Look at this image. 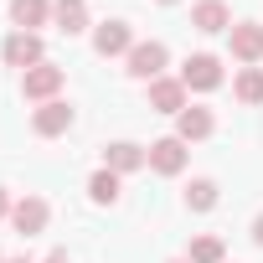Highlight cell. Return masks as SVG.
Instances as JSON below:
<instances>
[{"label":"cell","instance_id":"12","mask_svg":"<svg viewBox=\"0 0 263 263\" xmlns=\"http://www.w3.org/2000/svg\"><path fill=\"white\" fill-rule=\"evenodd\" d=\"M191 26H196V31H206V36L232 31V11L222 6V0H196V6H191Z\"/></svg>","mask_w":263,"mask_h":263},{"label":"cell","instance_id":"17","mask_svg":"<svg viewBox=\"0 0 263 263\" xmlns=\"http://www.w3.org/2000/svg\"><path fill=\"white\" fill-rule=\"evenodd\" d=\"M186 206H191V212H212V206H217V181H212V176H196V181L186 186Z\"/></svg>","mask_w":263,"mask_h":263},{"label":"cell","instance_id":"2","mask_svg":"<svg viewBox=\"0 0 263 263\" xmlns=\"http://www.w3.org/2000/svg\"><path fill=\"white\" fill-rule=\"evenodd\" d=\"M181 83H186V93H212V88H222V62L212 52H196V57H186Z\"/></svg>","mask_w":263,"mask_h":263},{"label":"cell","instance_id":"14","mask_svg":"<svg viewBox=\"0 0 263 263\" xmlns=\"http://www.w3.org/2000/svg\"><path fill=\"white\" fill-rule=\"evenodd\" d=\"M52 21H57V31H67V36L88 31V0H52Z\"/></svg>","mask_w":263,"mask_h":263},{"label":"cell","instance_id":"25","mask_svg":"<svg viewBox=\"0 0 263 263\" xmlns=\"http://www.w3.org/2000/svg\"><path fill=\"white\" fill-rule=\"evenodd\" d=\"M171 263H186V258H171Z\"/></svg>","mask_w":263,"mask_h":263},{"label":"cell","instance_id":"4","mask_svg":"<svg viewBox=\"0 0 263 263\" xmlns=\"http://www.w3.org/2000/svg\"><path fill=\"white\" fill-rule=\"evenodd\" d=\"M227 42H232V57H237L242 67H258V62H263V26H258V21H232Z\"/></svg>","mask_w":263,"mask_h":263},{"label":"cell","instance_id":"1","mask_svg":"<svg viewBox=\"0 0 263 263\" xmlns=\"http://www.w3.org/2000/svg\"><path fill=\"white\" fill-rule=\"evenodd\" d=\"M124 62H129V78H145V83H155V78L165 72L171 52H165V42H135Z\"/></svg>","mask_w":263,"mask_h":263},{"label":"cell","instance_id":"13","mask_svg":"<svg viewBox=\"0 0 263 263\" xmlns=\"http://www.w3.org/2000/svg\"><path fill=\"white\" fill-rule=\"evenodd\" d=\"M150 108L155 114H181L186 108V83L181 78H155L150 83Z\"/></svg>","mask_w":263,"mask_h":263},{"label":"cell","instance_id":"22","mask_svg":"<svg viewBox=\"0 0 263 263\" xmlns=\"http://www.w3.org/2000/svg\"><path fill=\"white\" fill-rule=\"evenodd\" d=\"M47 263H67V253H52V258H47Z\"/></svg>","mask_w":263,"mask_h":263},{"label":"cell","instance_id":"23","mask_svg":"<svg viewBox=\"0 0 263 263\" xmlns=\"http://www.w3.org/2000/svg\"><path fill=\"white\" fill-rule=\"evenodd\" d=\"M6 263H31V258H6Z\"/></svg>","mask_w":263,"mask_h":263},{"label":"cell","instance_id":"11","mask_svg":"<svg viewBox=\"0 0 263 263\" xmlns=\"http://www.w3.org/2000/svg\"><path fill=\"white\" fill-rule=\"evenodd\" d=\"M212 129H217V119H212V108H201V103H186L181 114H176V140H206L212 135Z\"/></svg>","mask_w":263,"mask_h":263},{"label":"cell","instance_id":"15","mask_svg":"<svg viewBox=\"0 0 263 263\" xmlns=\"http://www.w3.org/2000/svg\"><path fill=\"white\" fill-rule=\"evenodd\" d=\"M11 21H16L21 31L47 26V21H52V0H11Z\"/></svg>","mask_w":263,"mask_h":263},{"label":"cell","instance_id":"9","mask_svg":"<svg viewBox=\"0 0 263 263\" xmlns=\"http://www.w3.org/2000/svg\"><path fill=\"white\" fill-rule=\"evenodd\" d=\"M140 165H150V150H140L135 140H114L103 150V171H114V176H129V171H140Z\"/></svg>","mask_w":263,"mask_h":263},{"label":"cell","instance_id":"16","mask_svg":"<svg viewBox=\"0 0 263 263\" xmlns=\"http://www.w3.org/2000/svg\"><path fill=\"white\" fill-rule=\"evenodd\" d=\"M232 93H237V103H263V67H242L232 78Z\"/></svg>","mask_w":263,"mask_h":263},{"label":"cell","instance_id":"7","mask_svg":"<svg viewBox=\"0 0 263 263\" xmlns=\"http://www.w3.org/2000/svg\"><path fill=\"white\" fill-rule=\"evenodd\" d=\"M47 217H52V212H47V201H42V196H21V201L11 206V227H16L21 237L47 232Z\"/></svg>","mask_w":263,"mask_h":263},{"label":"cell","instance_id":"3","mask_svg":"<svg viewBox=\"0 0 263 263\" xmlns=\"http://www.w3.org/2000/svg\"><path fill=\"white\" fill-rule=\"evenodd\" d=\"M57 88H62V67H57V62H36V67L21 72V93L36 98V103H52Z\"/></svg>","mask_w":263,"mask_h":263},{"label":"cell","instance_id":"5","mask_svg":"<svg viewBox=\"0 0 263 263\" xmlns=\"http://www.w3.org/2000/svg\"><path fill=\"white\" fill-rule=\"evenodd\" d=\"M129 47H135L129 21H103V26L93 31V52H98V57H129Z\"/></svg>","mask_w":263,"mask_h":263},{"label":"cell","instance_id":"6","mask_svg":"<svg viewBox=\"0 0 263 263\" xmlns=\"http://www.w3.org/2000/svg\"><path fill=\"white\" fill-rule=\"evenodd\" d=\"M150 171H155V176H181V171H186V140H176V135L155 140V145H150Z\"/></svg>","mask_w":263,"mask_h":263},{"label":"cell","instance_id":"18","mask_svg":"<svg viewBox=\"0 0 263 263\" xmlns=\"http://www.w3.org/2000/svg\"><path fill=\"white\" fill-rule=\"evenodd\" d=\"M88 196H93L98 206H114V201H119V176H114V171H93V181H88Z\"/></svg>","mask_w":263,"mask_h":263},{"label":"cell","instance_id":"26","mask_svg":"<svg viewBox=\"0 0 263 263\" xmlns=\"http://www.w3.org/2000/svg\"><path fill=\"white\" fill-rule=\"evenodd\" d=\"M0 263H6V258H0Z\"/></svg>","mask_w":263,"mask_h":263},{"label":"cell","instance_id":"19","mask_svg":"<svg viewBox=\"0 0 263 263\" xmlns=\"http://www.w3.org/2000/svg\"><path fill=\"white\" fill-rule=\"evenodd\" d=\"M186 263H227V248H222V237H196L191 242V253H186Z\"/></svg>","mask_w":263,"mask_h":263},{"label":"cell","instance_id":"10","mask_svg":"<svg viewBox=\"0 0 263 263\" xmlns=\"http://www.w3.org/2000/svg\"><path fill=\"white\" fill-rule=\"evenodd\" d=\"M0 52H6V62H11V67H21V72H26V67H36V62H47V57H42V36H36V31H16V36H6V47H0Z\"/></svg>","mask_w":263,"mask_h":263},{"label":"cell","instance_id":"20","mask_svg":"<svg viewBox=\"0 0 263 263\" xmlns=\"http://www.w3.org/2000/svg\"><path fill=\"white\" fill-rule=\"evenodd\" d=\"M11 206H16V201L6 196V186H0V222H6V217H11Z\"/></svg>","mask_w":263,"mask_h":263},{"label":"cell","instance_id":"24","mask_svg":"<svg viewBox=\"0 0 263 263\" xmlns=\"http://www.w3.org/2000/svg\"><path fill=\"white\" fill-rule=\"evenodd\" d=\"M160 6H176V0H160Z\"/></svg>","mask_w":263,"mask_h":263},{"label":"cell","instance_id":"8","mask_svg":"<svg viewBox=\"0 0 263 263\" xmlns=\"http://www.w3.org/2000/svg\"><path fill=\"white\" fill-rule=\"evenodd\" d=\"M31 129H36L42 140H57V135H67V129H72V108H67L62 98H52V103H42V108L31 114Z\"/></svg>","mask_w":263,"mask_h":263},{"label":"cell","instance_id":"21","mask_svg":"<svg viewBox=\"0 0 263 263\" xmlns=\"http://www.w3.org/2000/svg\"><path fill=\"white\" fill-rule=\"evenodd\" d=\"M253 242H258V248H263V212H258V217H253Z\"/></svg>","mask_w":263,"mask_h":263}]
</instances>
